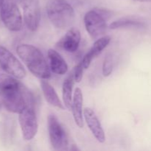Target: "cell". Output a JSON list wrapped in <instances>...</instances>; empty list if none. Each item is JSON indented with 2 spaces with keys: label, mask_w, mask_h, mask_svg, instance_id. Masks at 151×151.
<instances>
[{
  "label": "cell",
  "mask_w": 151,
  "mask_h": 151,
  "mask_svg": "<svg viewBox=\"0 0 151 151\" xmlns=\"http://www.w3.org/2000/svg\"><path fill=\"white\" fill-rule=\"evenodd\" d=\"M81 40V35L79 29L76 27H72L58 41V45L67 52L72 53L76 52L78 49Z\"/></svg>",
  "instance_id": "11"
},
{
  "label": "cell",
  "mask_w": 151,
  "mask_h": 151,
  "mask_svg": "<svg viewBox=\"0 0 151 151\" xmlns=\"http://www.w3.org/2000/svg\"><path fill=\"white\" fill-rule=\"evenodd\" d=\"M80 149L77 147V146L75 145H72V147H70V150H79Z\"/></svg>",
  "instance_id": "20"
},
{
  "label": "cell",
  "mask_w": 151,
  "mask_h": 151,
  "mask_svg": "<svg viewBox=\"0 0 151 151\" xmlns=\"http://www.w3.org/2000/svg\"><path fill=\"white\" fill-rule=\"evenodd\" d=\"M0 66L8 75L23 79L27 75L24 67L19 59L3 46H0Z\"/></svg>",
  "instance_id": "5"
},
{
  "label": "cell",
  "mask_w": 151,
  "mask_h": 151,
  "mask_svg": "<svg viewBox=\"0 0 151 151\" xmlns=\"http://www.w3.org/2000/svg\"><path fill=\"white\" fill-rule=\"evenodd\" d=\"M113 71V59L111 53L106 54L103 63V75L104 77H109Z\"/></svg>",
  "instance_id": "18"
},
{
  "label": "cell",
  "mask_w": 151,
  "mask_h": 151,
  "mask_svg": "<svg viewBox=\"0 0 151 151\" xmlns=\"http://www.w3.org/2000/svg\"><path fill=\"white\" fill-rule=\"evenodd\" d=\"M0 97L8 111L19 114L26 106H34L33 96L25 86L10 75H0Z\"/></svg>",
  "instance_id": "1"
},
{
  "label": "cell",
  "mask_w": 151,
  "mask_h": 151,
  "mask_svg": "<svg viewBox=\"0 0 151 151\" xmlns=\"http://www.w3.org/2000/svg\"><path fill=\"white\" fill-rule=\"evenodd\" d=\"M50 70L56 75H63L67 72L68 65L60 54L52 49L47 52Z\"/></svg>",
  "instance_id": "14"
},
{
  "label": "cell",
  "mask_w": 151,
  "mask_h": 151,
  "mask_svg": "<svg viewBox=\"0 0 151 151\" xmlns=\"http://www.w3.org/2000/svg\"><path fill=\"white\" fill-rule=\"evenodd\" d=\"M145 24L143 22H139L138 20H135L129 18H121L118 20L114 21L110 24L109 27L112 29H119V28H125V27H144Z\"/></svg>",
  "instance_id": "17"
},
{
  "label": "cell",
  "mask_w": 151,
  "mask_h": 151,
  "mask_svg": "<svg viewBox=\"0 0 151 151\" xmlns=\"http://www.w3.org/2000/svg\"><path fill=\"white\" fill-rule=\"evenodd\" d=\"M111 41V38L109 36H103L101 38H98L95 42L94 43L92 47H91L88 52L84 55L83 58L81 60V64L83 65V68L86 69L89 67L91 61L93 59L95 58L96 57L99 55L102 52L103 50L109 45Z\"/></svg>",
  "instance_id": "12"
},
{
  "label": "cell",
  "mask_w": 151,
  "mask_h": 151,
  "mask_svg": "<svg viewBox=\"0 0 151 151\" xmlns=\"http://www.w3.org/2000/svg\"><path fill=\"white\" fill-rule=\"evenodd\" d=\"M83 116L88 128L96 139L100 143L105 142L106 135L104 130L95 112L91 108H85L83 109Z\"/></svg>",
  "instance_id": "10"
},
{
  "label": "cell",
  "mask_w": 151,
  "mask_h": 151,
  "mask_svg": "<svg viewBox=\"0 0 151 151\" xmlns=\"http://www.w3.org/2000/svg\"><path fill=\"white\" fill-rule=\"evenodd\" d=\"M46 11L51 23L58 29L69 27L75 20L73 7L66 0H49Z\"/></svg>",
  "instance_id": "3"
},
{
  "label": "cell",
  "mask_w": 151,
  "mask_h": 151,
  "mask_svg": "<svg viewBox=\"0 0 151 151\" xmlns=\"http://www.w3.org/2000/svg\"><path fill=\"white\" fill-rule=\"evenodd\" d=\"M84 24L86 29L93 38H99L107 29L106 18L97 8L89 10L86 13Z\"/></svg>",
  "instance_id": "8"
},
{
  "label": "cell",
  "mask_w": 151,
  "mask_h": 151,
  "mask_svg": "<svg viewBox=\"0 0 151 151\" xmlns=\"http://www.w3.org/2000/svg\"><path fill=\"white\" fill-rule=\"evenodd\" d=\"M1 104H2V103H1V97H0V110H1Z\"/></svg>",
  "instance_id": "23"
},
{
  "label": "cell",
  "mask_w": 151,
  "mask_h": 151,
  "mask_svg": "<svg viewBox=\"0 0 151 151\" xmlns=\"http://www.w3.org/2000/svg\"><path fill=\"white\" fill-rule=\"evenodd\" d=\"M4 1V0H0V8H1V5H2Z\"/></svg>",
  "instance_id": "22"
},
{
  "label": "cell",
  "mask_w": 151,
  "mask_h": 151,
  "mask_svg": "<svg viewBox=\"0 0 151 151\" xmlns=\"http://www.w3.org/2000/svg\"><path fill=\"white\" fill-rule=\"evenodd\" d=\"M41 87L46 100L51 106L60 109H64V106L60 101L55 90L50 83L47 82L45 79H42V81H41Z\"/></svg>",
  "instance_id": "15"
},
{
  "label": "cell",
  "mask_w": 151,
  "mask_h": 151,
  "mask_svg": "<svg viewBox=\"0 0 151 151\" xmlns=\"http://www.w3.org/2000/svg\"><path fill=\"white\" fill-rule=\"evenodd\" d=\"M22 0H4L0 10V17L4 26L10 31H20L23 19L17 3Z\"/></svg>",
  "instance_id": "4"
},
{
  "label": "cell",
  "mask_w": 151,
  "mask_h": 151,
  "mask_svg": "<svg viewBox=\"0 0 151 151\" xmlns=\"http://www.w3.org/2000/svg\"><path fill=\"white\" fill-rule=\"evenodd\" d=\"M47 125L52 147L56 150H67V135L55 115L52 114H49L47 117Z\"/></svg>",
  "instance_id": "6"
},
{
  "label": "cell",
  "mask_w": 151,
  "mask_h": 151,
  "mask_svg": "<svg viewBox=\"0 0 151 151\" xmlns=\"http://www.w3.org/2000/svg\"><path fill=\"white\" fill-rule=\"evenodd\" d=\"M73 71L70 72L63 83V100L65 107L69 111L72 109V89L75 83Z\"/></svg>",
  "instance_id": "16"
},
{
  "label": "cell",
  "mask_w": 151,
  "mask_h": 151,
  "mask_svg": "<svg viewBox=\"0 0 151 151\" xmlns=\"http://www.w3.org/2000/svg\"><path fill=\"white\" fill-rule=\"evenodd\" d=\"M134 1L138 2H151V0H134Z\"/></svg>",
  "instance_id": "21"
},
{
  "label": "cell",
  "mask_w": 151,
  "mask_h": 151,
  "mask_svg": "<svg viewBox=\"0 0 151 151\" xmlns=\"http://www.w3.org/2000/svg\"><path fill=\"white\" fill-rule=\"evenodd\" d=\"M23 3L24 22L28 29L37 30L41 21V10L38 0H22Z\"/></svg>",
  "instance_id": "9"
},
{
  "label": "cell",
  "mask_w": 151,
  "mask_h": 151,
  "mask_svg": "<svg viewBox=\"0 0 151 151\" xmlns=\"http://www.w3.org/2000/svg\"><path fill=\"white\" fill-rule=\"evenodd\" d=\"M83 96L82 90L78 87L75 88V92H74L71 111L72 112V116H73L75 124L80 128H82L83 127Z\"/></svg>",
  "instance_id": "13"
},
{
  "label": "cell",
  "mask_w": 151,
  "mask_h": 151,
  "mask_svg": "<svg viewBox=\"0 0 151 151\" xmlns=\"http://www.w3.org/2000/svg\"><path fill=\"white\" fill-rule=\"evenodd\" d=\"M19 121L24 139H32L38 132V120L34 106H27L19 114Z\"/></svg>",
  "instance_id": "7"
},
{
  "label": "cell",
  "mask_w": 151,
  "mask_h": 151,
  "mask_svg": "<svg viewBox=\"0 0 151 151\" xmlns=\"http://www.w3.org/2000/svg\"><path fill=\"white\" fill-rule=\"evenodd\" d=\"M85 69L83 68V65L81 63H79L75 68L73 69V73H74V78H75V82L80 83L83 78V72Z\"/></svg>",
  "instance_id": "19"
},
{
  "label": "cell",
  "mask_w": 151,
  "mask_h": 151,
  "mask_svg": "<svg viewBox=\"0 0 151 151\" xmlns=\"http://www.w3.org/2000/svg\"><path fill=\"white\" fill-rule=\"evenodd\" d=\"M16 52L32 75L45 80L51 77L50 66L39 49L31 44H22L18 46Z\"/></svg>",
  "instance_id": "2"
}]
</instances>
